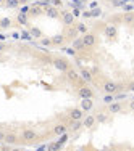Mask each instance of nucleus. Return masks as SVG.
<instances>
[{
	"label": "nucleus",
	"instance_id": "1",
	"mask_svg": "<svg viewBox=\"0 0 134 151\" xmlns=\"http://www.w3.org/2000/svg\"><path fill=\"white\" fill-rule=\"evenodd\" d=\"M100 88H102V92H103V93H111V95H115V93L121 92L125 87H123L121 84H118L117 81H110V79H105V81L100 82Z\"/></svg>",
	"mask_w": 134,
	"mask_h": 151
},
{
	"label": "nucleus",
	"instance_id": "2",
	"mask_svg": "<svg viewBox=\"0 0 134 151\" xmlns=\"http://www.w3.org/2000/svg\"><path fill=\"white\" fill-rule=\"evenodd\" d=\"M20 138H21V142H24V143H36V142H39V134L34 130V129H31V127H24L23 130L20 132Z\"/></svg>",
	"mask_w": 134,
	"mask_h": 151
},
{
	"label": "nucleus",
	"instance_id": "3",
	"mask_svg": "<svg viewBox=\"0 0 134 151\" xmlns=\"http://www.w3.org/2000/svg\"><path fill=\"white\" fill-rule=\"evenodd\" d=\"M52 64H53V68H55L57 71H60V73H66V71L71 68L70 61H68L66 58H63V56H57V58H53Z\"/></svg>",
	"mask_w": 134,
	"mask_h": 151
},
{
	"label": "nucleus",
	"instance_id": "4",
	"mask_svg": "<svg viewBox=\"0 0 134 151\" xmlns=\"http://www.w3.org/2000/svg\"><path fill=\"white\" fill-rule=\"evenodd\" d=\"M105 109H107V113L110 114V116H117V114L123 113V109H125V105H123V103L119 101V100H117V101L108 103Z\"/></svg>",
	"mask_w": 134,
	"mask_h": 151
},
{
	"label": "nucleus",
	"instance_id": "5",
	"mask_svg": "<svg viewBox=\"0 0 134 151\" xmlns=\"http://www.w3.org/2000/svg\"><path fill=\"white\" fill-rule=\"evenodd\" d=\"M82 42H84L86 48L90 50L97 45L99 39H97V34H94V32H86V34H82Z\"/></svg>",
	"mask_w": 134,
	"mask_h": 151
},
{
	"label": "nucleus",
	"instance_id": "6",
	"mask_svg": "<svg viewBox=\"0 0 134 151\" xmlns=\"http://www.w3.org/2000/svg\"><path fill=\"white\" fill-rule=\"evenodd\" d=\"M76 95L79 98H94L95 96V92L94 88H90L89 85H81V87H76Z\"/></svg>",
	"mask_w": 134,
	"mask_h": 151
},
{
	"label": "nucleus",
	"instance_id": "7",
	"mask_svg": "<svg viewBox=\"0 0 134 151\" xmlns=\"http://www.w3.org/2000/svg\"><path fill=\"white\" fill-rule=\"evenodd\" d=\"M66 114H68V119L70 121H82L86 116L82 108H71V109L66 111Z\"/></svg>",
	"mask_w": 134,
	"mask_h": 151
},
{
	"label": "nucleus",
	"instance_id": "8",
	"mask_svg": "<svg viewBox=\"0 0 134 151\" xmlns=\"http://www.w3.org/2000/svg\"><path fill=\"white\" fill-rule=\"evenodd\" d=\"M60 19H61V23H63V26H65V27L74 26V23H76L73 13H71L70 10H63V12L60 13Z\"/></svg>",
	"mask_w": 134,
	"mask_h": 151
},
{
	"label": "nucleus",
	"instance_id": "9",
	"mask_svg": "<svg viewBox=\"0 0 134 151\" xmlns=\"http://www.w3.org/2000/svg\"><path fill=\"white\" fill-rule=\"evenodd\" d=\"M103 34H105V37H107L108 40L115 42L118 39V27L115 26V24H107L105 29H103Z\"/></svg>",
	"mask_w": 134,
	"mask_h": 151
},
{
	"label": "nucleus",
	"instance_id": "10",
	"mask_svg": "<svg viewBox=\"0 0 134 151\" xmlns=\"http://www.w3.org/2000/svg\"><path fill=\"white\" fill-rule=\"evenodd\" d=\"M52 135H55V137H60V135H65V134H68L70 132V129H68V124L66 122H58V124H55L52 127Z\"/></svg>",
	"mask_w": 134,
	"mask_h": 151
},
{
	"label": "nucleus",
	"instance_id": "11",
	"mask_svg": "<svg viewBox=\"0 0 134 151\" xmlns=\"http://www.w3.org/2000/svg\"><path fill=\"white\" fill-rule=\"evenodd\" d=\"M81 108H82V111H84L86 114L90 113V111L95 108V101H94V98H81Z\"/></svg>",
	"mask_w": 134,
	"mask_h": 151
},
{
	"label": "nucleus",
	"instance_id": "12",
	"mask_svg": "<svg viewBox=\"0 0 134 151\" xmlns=\"http://www.w3.org/2000/svg\"><path fill=\"white\" fill-rule=\"evenodd\" d=\"M18 142H20V137L16 132H7L5 134V140H3L5 145H18Z\"/></svg>",
	"mask_w": 134,
	"mask_h": 151
},
{
	"label": "nucleus",
	"instance_id": "13",
	"mask_svg": "<svg viewBox=\"0 0 134 151\" xmlns=\"http://www.w3.org/2000/svg\"><path fill=\"white\" fill-rule=\"evenodd\" d=\"M95 124H97L95 114H86L84 119H82V127H84V129H92Z\"/></svg>",
	"mask_w": 134,
	"mask_h": 151
},
{
	"label": "nucleus",
	"instance_id": "14",
	"mask_svg": "<svg viewBox=\"0 0 134 151\" xmlns=\"http://www.w3.org/2000/svg\"><path fill=\"white\" fill-rule=\"evenodd\" d=\"M28 15H29L31 18H37V16H42V15H44V10H42L41 5L34 3V5L29 6V12H28Z\"/></svg>",
	"mask_w": 134,
	"mask_h": 151
},
{
	"label": "nucleus",
	"instance_id": "15",
	"mask_svg": "<svg viewBox=\"0 0 134 151\" xmlns=\"http://www.w3.org/2000/svg\"><path fill=\"white\" fill-rule=\"evenodd\" d=\"M79 76H81L87 84H89V82H95V81H94V74L90 73L89 68H79Z\"/></svg>",
	"mask_w": 134,
	"mask_h": 151
},
{
	"label": "nucleus",
	"instance_id": "16",
	"mask_svg": "<svg viewBox=\"0 0 134 151\" xmlns=\"http://www.w3.org/2000/svg\"><path fill=\"white\" fill-rule=\"evenodd\" d=\"M95 121H97V124H107V122L110 121V114L107 113V109L105 111H97L95 113Z\"/></svg>",
	"mask_w": 134,
	"mask_h": 151
},
{
	"label": "nucleus",
	"instance_id": "17",
	"mask_svg": "<svg viewBox=\"0 0 134 151\" xmlns=\"http://www.w3.org/2000/svg\"><path fill=\"white\" fill-rule=\"evenodd\" d=\"M71 45H73V48L78 53H82L84 50H87V48H86V45H84V42H82V37H76L74 40H71Z\"/></svg>",
	"mask_w": 134,
	"mask_h": 151
},
{
	"label": "nucleus",
	"instance_id": "18",
	"mask_svg": "<svg viewBox=\"0 0 134 151\" xmlns=\"http://www.w3.org/2000/svg\"><path fill=\"white\" fill-rule=\"evenodd\" d=\"M45 16H49V18H53V19H55V18H60V8H57V6H53V5H49L45 8Z\"/></svg>",
	"mask_w": 134,
	"mask_h": 151
},
{
	"label": "nucleus",
	"instance_id": "19",
	"mask_svg": "<svg viewBox=\"0 0 134 151\" xmlns=\"http://www.w3.org/2000/svg\"><path fill=\"white\" fill-rule=\"evenodd\" d=\"M50 39H52V47H63L65 42H68L66 37H65V34H57Z\"/></svg>",
	"mask_w": 134,
	"mask_h": 151
},
{
	"label": "nucleus",
	"instance_id": "20",
	"mask_svg": "<svg viewBox=\"0 0 134 151\" xmlns=\"http://www.w3.org/2000/svg\"><path fill=\"white\" fill-rule=\"evenodd\" d=\"M66 124H68L70 132H73V134H76V132H79L82 129V121H70V122H66Z\"/></svg>",
	"mask_w": 134,
	"mask_h": 151
},
{
	"label": "nucleus",
	"instance_id": "21",
	"mask_svg": "<svg viewBox=\"0 0 134 151\" xmlns=\"http://www.w3.org/2000/svg\"><path fill=\"white\" fill-rule=\"evenodd\" d=\"M78 34H79L78 29H76L74 26H70L66 29V32H65V37H66V40H74V39L78 37Z\"/></svg>",
	"mask_w": 134,
	"mask_h": 151
},
{
	"label": "nucleus",
	"instance_id": "22",
	"mask_svg": "<svg viewBox=\"0 0 134 151\" xmlns=\"http://www.w3.org/2000/svg\"><path fill=\"white\" fill-rule=\"evenodd\" d=\"M121 21H123V24H126V26H133V24H134V13L133 12L125 13L123 18H121Z\"/></svg>",
	"mask_w": 134,
	"mask_h": 151
},
{
	"label": "nucleus",
	"instance_id": "23",
	"mask_svg": "<svg viewBox=\"0 0 134 151\" xmlns=\"http://www.w3.org/2000/svg\"><path fill=\"white\" fill-rule=\"evenodd\" d=\"M16 21L21 24V26H26L28 21H29V15H28V13H20V15L16 16Z\"/></svg>",
	"mask_w": 134,
	"mask_h": 151
},
{
	"label": "nucleus",
	"instance_id": "24",
	"mask_svg": "<svg viewBox=\"0 0 134 151\" xmlns=\"http://www.w3.org/2000/svg\"><path fill=\"white\" fill-rule=\"evenodd\" d=\"M3 5L7 6V8H18V6L21 5L20 0H3Z\"/></svg>",
	"mask_w": 134,
	"mask_h": 151
},
{
	"label": "nucleus",
	"instance_id": "25",
	"mask_svg": "<svg viewBox=\"0 0 134 151\" xmlns=\"http://www.w3.org/2000/svg\"><path fill=\"white\" fill-rule=\"evenodd\" d=\"M12 27V19L10 18H2L0 19V29H10Z\"/></svg>",
	"mask_w": 134,
	"mask_h": 151
},
{
	"label": "nucleus",
	"instance_id": "26",
	"mask_svg": "<svg viewBox=\"0 0 134 151\" xmlns=\"http://www.w3.org/2000/svg\"><path fill=\"white\" fill-rule=\"evenodd\" d=\"M74 27L78 29L79 34H86V32H89V27L86 26L84 23H74Z\"/></svg>",
	"mask_w": 134,
	"mask_h": 151
},
{
	"label": "nucleus",
	"instance_id": "27",
	"mask_svg": "<svg viewBox=\"0 0 134 151\" xmlns=\"http://www.w3.org/2000/svg\"><path fill=\"white\" fill-rule=\"evenodd\" d=\"M29 32H31V37H36V39H41L42 37V32H41L39 27H31Z\"/></svg>",
	"mask_w": 134,
	"mask_h": 151
},
{
	"label": "nucleus",
	"instance_id": "28",
	"mask_svg": "<svg viewBox=\"0 0 134 151\" xmlns=\"http://www.w3.org/2000/svg\"><path fill=\"white\" fill-rule=\"evenodd\" d=\"M47 150L50 151H55V150H61V143L60 142H52L49 146H47Z\"/></svg>",
	"mask_w": 134,
	"mask_h": 151
},
{
	"label": "nucleus",
	"instance_id": "29",
	"mask_svg": "<svg viewBox=\"0 0 134 151\" xmlns=\"http://www.w3.org/2000/svg\"><path fill=\"white\" fill-rule=\"evenodd\" d=\"M111 101H115V95H111V93H105L103 103H105V105H108V103H111Z\"/></svg>",
	"mask_w": 134,
	"mask_h": 151
},
{
	"label": "nucleus",
	"instance_id": "30",
	"mask_svg": "<svg viewBox=\"0 0 134 151\" xmlns=\"http://www.w3.org/2000/svg\"><path fill=\"white\" fill-rule=\"evenodd\" d=\"M41 44L45 45V47H52V39H50V37H42L41 39Z\"/></svg>",
	"mask_w": 134,
	"mask_h": 151
},
{
	"label": "nucleus",
	"instance_id": "31",
	"mask_svg": "<svg viewBox=\"0 0 134 151\" xmlns=\"http://www.w3.org/2000/svg\"><path fill=\"white\" fill-rule=\"evenodd\" d=\"M8 50V45L5 44L3 40H0V53H3V52H7Z\"/></svg>",
	"mask_w": 134,
	"mask_h": 151
},
{
	"label": "nucleus",
	"instance_id": "32",
	"mask_svg": "<svg viewBox=\"0 0 134 151\" xmlns=\"http://www.w3.org/2000/svg\"><path fill=\"white\" fill-rule=\"evenodd\" d=\"M126 90H128V92H134V81H131V82H129V84L128 85H126Z\"/></svg>",
	"mask_w": 134,
	"mask_h": 151
},
{
	"label": "nucleus",
	"instance_id": "33",
	"mask_svg": "<svg viewBox=\"0 0 134 151\" xmlns=\"http://www.w3.org/2000/svg\"><path fill=\"white\" fill-rule=\"evenodd\" d=\"M52 3H53V6H57V8H60V6L63 5V2H61V0H52Z\"/></svg>",
	"mask_w": 134,
	"mask_h": 151
},
{
	"label": "nucleus",
	"instance_id": "34",
	"mask_svg": "<svg viewBox=\"0 0 134 151\" xmlns=\"http://www.w3.org/2000/svg\"><path fill=\"white\" fill-rule=\"evenodd\" d=\"M126 98V93H121V95H119V93H115V100H125Z\"/></svg>",
	"mask_w": 134,
	"mask_h": 151
},
{
	"label": "nucleus",
	"instance_id": "35",
	"mask_svg": "<svg viewBox=\"0 0 134 151\" xmlns=\"http://www.w3.org/2000/svg\"><path fill=\"white\" fill-rule=\"evenodd\" d=\"M5 134H7V132L0 129V143H3V140H5Z\"/></svg>",
	"mask_w": 134,
	"mask_h": 151
},
{
	"label": "nucleus",
	"instance_id": "36",
	"mask_svg": "<svg viewBox=\"0 0 134 151\" xmlns=\"http://www.w3.org/2000/svg\"><path fill=\"white\" fill-rule=\"evenodd\" d=\"M90 73L95 76V74H100V71H99V68H90Z\"/></svg>",
	"mask_w": 134,
	"mask_h": 151
},
{
	"label": "nucleus",
	"instance_id": "37",
	"mask_svg": "<svg viewBox=\"0 0 134 151\" xmlns=\"http://www.w3.org/2000/svg\"><path fill=\"white\" fill-rule=\"evenodd\" d=\"M129 109L134 113V100H131V101H129Z\"/></svg>",
	"mask_w": 134,
	"mask_h": 151
},
{
	"label": "nucleus",
	"instance_id": "38",
	"mask_svg": "<svg viewBox=\"0 0 134 151\" xmlns=\"http://www.w3.org/2000/svg\"><path fill=\"white\" fill-rule=\"evenodd\" d=\"M0 40H5V35L3 34H0Z\"/></svg>",
	"mask_w": 134,
	"mask_h": 151
},
{
	"label": "nucleus",
	"instance_id": "39",
	"mask_svg": "<svg viewBox=\"0 0 134 151\" xmlns=\"http://www.w3.org/2000/svg\"><path fill=\"white\" fill-rule=\"evenodd\" d=\"M3 5V0H0V6H2Z\"/></svg>",
	"mask_w": 134,
	"mask_h": 151
},
{
	"label": "nucleus",
	"instance_id": "40",
	"mask_svg": "<svg viewBox=\"0 0 134 151\" xmlns=\"http://www.w3.org/2000/svg\"><path fill=\"white\" fill-rule=\"evenodd\" d=\"M133 10H134V3H133Z\"/></svg>",
	"mask_w": 134,
	"mask_h": 151
}]
</instances>
